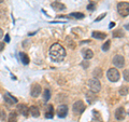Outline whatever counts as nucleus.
<instances>
[{
    "instance_id": "f257e3e1",
    "label": "nucleus",
    "mask_w": 129,
    "mask_h": 122,
    "mask_svg": "<svg viewBox=\"0 0 129 122\" xmlns=\"http://www.w3.org/2000/svg\"><path fill=\"white\" fill-rule=\"evenodd\" d=\"M50 56L51 58L55 60V62H61V60L66 57V51L64 48L59 43L52 44L50 48Z\"/></svg>"
},
{
    "instance_id": "f03ea898",
    "label": "nucleus",
    "mask_w": 129,
    "mask_h": 122,
    "mask_svg": "<svg viewBox=\"0 0 129 122\" xmlns=\"http://www.w3.org/2000/svg\"><path fill=\"white\" fill-rule=\"evenodd\" d=\"M117 12L120 16H128L129 15V2H119L117 5Z\"/></svg>"
},
{
    "instance_id": "7ed1b4c3",
    "label": "nucleus",
    "mask_w": 129,
    "mask_h": 122,
    "mask_svg": "<svg viewBox=\"0 0 129 122\" xmlns=\"http://www.w3.org/2000/svg\"><path fill=\"white\" fill-rule=\"evenodd\" d=\"M88 87H89V90L94 93H98L100 90H101V83L98 79H90L88 81Z\"/></svg>"
},
{
    "instance_id": "20e7f679",
    "label": "nucleus",
    "mask_w": 129,
    "mask_h": 122,
    "mask_svg": "<svg viewBox=\"0 0 129 122\" xmlns=\"http://www.w3.org/2000/svg\"><path fill=\"white\" fill-rule=\"evenodd\" d=\"M108 79L111 81V82H117L119 79V72L116 68H110L108 70Z\"/></svg>"
},
{
    "instance_id": "39448f33",
    "label": "nucleus",
    "mask_w": 129,
    "mask_h": 122,
    "mask_svg": "<svg viewBox=\"0 0 129 122\" xmlns=\"http://www.w3.org/2000/svg\"><path fill=\"white\" fill-rule=\"evenodd\" d=\"M85 108H86V106L84 105L82 100H76L73 104V106H72V110H73V112L76 113V115H81V113L85 110Z\"/></svg>"
},
{
    "instance_id": "423d86ee",
    "label": "nucleus",
    "mask_w": 129,
    "mask_h": 122,
    "mask_svg": "<svg viewBox=\"0 0 129 122\" xmlns=\"http://www.w3.org/2000/svg\"><path fill=\"white\" fill-rule=\"evenodd\" d=\"M124 64H125V58L122 55H115L114 57H113V65H114L116 68L124 67Z\"/></svg>"
},
{
    "instance_id": "0eeeda50",
    "label": "nucleus",
    "mask_w": 129,
    "mask_h": 122,
    "mask_svg": "<svg viewBox=\"0 0 129 122\" xmlns=\"http://www.w3.org/2000/svg\"><path fill=\"white\" fill-rule=\"evenodd\" d=\"M68 115V106L66 104H61L57 107V116L59 118H64Z\"/></svg>"
},
{
    "instance_id": "6e6552de",
    "label": "nucleus",
    "mask_w": 129,
    "mask_h": 122,
    "mask_svg": "<svg viewBox=\"0 0 129 122\" xmlns=\"http://www.w3.org/2000/svg\"><path fill=\"white\" fill-rule=\"evenodd\" d=\"M42 89H41V85L39 83H34L31 87V90H30V94L32 97H38L40 95V93H41Z\"/></svg>"
},
{
    "instance_id": "1a4fd4ad",
    "label": "nucleus",
    "mask_w": 129,
    "mask_h": 122,
    "mask_svg": "<svg viewBox=\"0 0 129 122\" xmlns=\"http://www.w3.org/2000/svg\"><path fill=\"white\" fill-rule=\"evenodd\" d=\"M17 111L21 113V115H23L24 117H28V115H29V107H28L27 105H25V104L18 105L17 106Z\"/></svg>"
},
{
    "instance_id": "9d476101",
    "label": "nucleus",
    "mask_w": 129,
    "mask_h": 122,
    "mask_svg": "<svg viewBox=\"0 0 129 122\" xmlns=\"http://www.w3.org/2000/svg\"><path fill=\"white\" fill-rule=\"evenodd\" d=\"M3 99H5L6 103L9 104V105H13V104L17 103V99H16L14 96H12L10 93H6V94L3 95Z\"/></svg>"
},
{
    "instance_id": "9b49d317",
    "label": "nucleus",
    "mask_w": 129,
    "mask_h": 122,
    "mask_svg": "<svg viewBox=\"0 0 129 122\" xmlns=\"http://www.w3.org/2000/svg\"><path fill=\"white\" fill-rule=\"evenodd\" d=\"M125 115H126V112H125V109L123 107H119L115 110V118L117 120H124Z\"/></svg>"
},
{
    "instance_id": "f8f14e48",
    "label": "nucleus",
    "mask_w": 129,
    "mask_h": 122,
    "mask_svg": "<svg viewBox=\"0 0 129 122\" xmlns=\"http://www.w3.org/2000/svg\"><path fill=\"white\" fill-rule=\"evenodd\" d=\"M82 56L85 60L90 59L92 56H94V52H92L90 49H84V50L82 51Z\"/></svg>"
},
{
    "instance_id": "ddd939ff",
    "label": "nucleus",
    "mask_w": 129,
    "mask_h": 122,
    "mask_svg": "<svg viewBox=\"0 0 129 122\" xmlns=\"http://www.w3.org/2000/svg\"><path fill=\"white\" fill-rule=\"evenodd\" d=\"M51 7L56 11H64L66 10V6H64L63 3H61V2H58V1L53 2L51 5Z\"/></svg>"
},
{
    "instance_id": "4468645a",
    "label": "nucleus",
    "mask_w": 129,
    "mask_h": 122,
    "mask_svg": "<svg viewBox=\"0 0 129 122\" xmlns=\"http://www.w3.org/2000/svg\"><path fill=\"white\" fill-rule=\"evenodd\" d=\"M91 36L94 38L96 39H100V40H102V39H106L107 38V34H104V32H101V31H92V34Z\"/></svg>"
},
{
    "instance_id": "2eb2a0df",
    "label": "nucleus",
    "mask_w": 129,
    "mask_h": 122,
    "mask_svg": "<svg viewBox=\"0 0 129 122\" xmlns=\"http://www.w3.org/2000/svg\"><path fill=\"white\" fill-rule=\"evenodd\" d=\"M29 112L31 113V116L35 117V118H38L40 116V110H39V108L37 106H31L29 108Z\"/></svg>"
},
{
    "instance_id": "dca6fc26",
    "label": "nucleus",
    "mask_w": 129,
    "mask_h": 122,
    "mask_svg": "<svg viewBox=\"0 0 129 122\" xmlns=\"http://www.w3.org/2000/svg\"><path fill=\"white\" fill-rule=\"evenodd\" d=\"M69 17H73V18H76V19H82L85 17V15H84L83 13H80V12H73V13H70Z\"/></svg>"
},
{
    "instance_id": "f3484780",
    "label": "nucleus",
    "mask_w": 129,
    "mask_h": 122,
    "mask_svg": "<svg viewBox=\"0 0 129 122\" xmlns=\"http://www.w3.org/2000/svg\"><path fill=\"white\" fill-rule=\"evenodd\" d=\"M19 56H21V60L24 65H28L29 64V57H28V55L26 53H24V52H21L19 53Z\"/></svg>"
},
{
    "instance_id": "a211bd4d",
    "label": "nucleus",
    "mask_w": 129,
    "mask_h": 122,
    "mask_svg": "<svg viewBox=\"0 0 129 122\" xmlns=\"http://www.w3.org/2000/svg\"><path fill=\"white\" fill-rule=\"evenodd\" d=\"M9 122H17V113L15 111H11L9 113V118H8Z\"/></svg>"
},
{
    "instance_id": "6ab92c4d",
    "label": "nucleus",
    "mask_w": 129,
    "mask_h": 122,
    "mask_svg": "<svg viewBox=\"0 0 129 122\" xmlns=\"http://www.w3.org/2000/svg\"><path fill=\"white\" fill-rule=\"evenodd\" d=\"M86 98H87V101L88 103H92L95 99H96V96H95V93L94 92H87L86 93Z\"/></svg>"
},
{
    "instance_id": "aec40b11",
    "label": "nucleus",
    "mask_w": 129,
    "mask_h": 122,
    "mask_svg": "<svg viewBox=\"0 0 129 122\" xmlns=\"http://www.w3.org/2000/svg\"><path fill=\"white\" fill-rule=\"evenodd\" d=\"M92 75H94V77L96 79H98V78H101V76H102V70L100 68H96L94 71H92Z\"/></svg>"
},
{
    "instance_id": "412c9836",
    "label": "nucleus",
    "mask_w": 129,
    "mask_h": 122,
    "mask_svg": "<svg viewBox=\"0 0 129 122\" xmlns=\"http://www.w3.org/2000/svg\"><path fill=\"white\" fill-rule=\"evenodd\" d=\"M50 98H51V91L48 90V89H45V90L43 91V99L47 101Z\"/></svg>"
},
{
    "instance_id": "4be33fe9",
    "label": "nucleus",
    "mask_w": 129,
    "mask_h": 122,
    "mask_svg": "<svg viewBox=\"0 0 129 122\" xmlns=\"http://www.w3.org/2000/svg\"><path fill=\"white\" fill-rule=\"evenodd\" d=\"M67 43L70 49H75V42L71 39V37H67Z\"/></svg>"
},
{
    "instance_id": "5701e85b",
    "label": "nucleus",
    "mask_w": 129,
    "mask_h": 122,
    "mask_svg": "<svg viewBox=\"0 0 129 122\" xmlns=\"http://www.w3.org/2000/svg\"><path fill=\"white\" fill-rule=\"evenodd\" d=\"M124 36V31L122 30V29H117V30H114L113 31V37H118V38H120V37H123Z\"/></svg>"
},
{
    "instance_id": "b1692460",
    "label": "nucleus",
    "mask_w": 129,
    "mask_h": 122,
    "mask_svg": "<svg viewBox=\"0 0 129 122\" xmlns=\"http://www.w3.org/2000/svg\"><path fill=\"white\" fill-rule=\"evenodd\" d=\"M119 94L122 96H126L128 94V87H122L119 89Z\"/></svg>"
},
{
    "instance_id": "393cba45",
    "label": "nucleus",
    "mask_w": 129,
    "mask_h": 122,
    "mask_svg": "<svg viewBox=\"0 0 129 122\" xmlns=\"http://www.w3.org/2000/svg\"><path fill=\"white\" fill-rule=\"evenodd\" d=\"M110 44H111V42H110V40H108L107 42H104L103 44H102V50L104 51V52H107L109 49H110Z\"/></svg>"
},
{
    "instance_id": "a878e982",
    "label": "nucleus",
    "mask_w": 129,
    "mask_h": 122,
    "mask_svg": "<svg viewBox=\"0 0 129 122\" xmlns=\"http://www.w3.org/2000/svg\"><path fill=\"white\" fill-rule=\"evenodd\" d=\"M87 10L88 11H95L96 10V3L95 2H90L89 5L87 6Z\"/></svg>"
},
{
    "instance_id": "bb28decb",
    "label": "nucleus",
    "mask_w": 129,
    "mask_h": 122,
    "mask_svg": "<svg viewBox=\"0 0 129 122\" xmlns=\"http://www.w3.org/2000/svg\"><path fill=\"white\" fill-rule=\"evenodd\" d=\"M123 76H124V79L129 82V69H125L123 72Z\"/></svg>"
},
{
    "instance_id": "cd10ccee",
    "label": "nucleus",
    "mask_w": 129,
    "mask_h": 122,
    "mask_svg": "<svg viewBox=\"0 0 129 122\" xmlns=\"http://www.w3.org/2000/svg\"><path fill=\"white\" fill-rule=\"evenodd\" d=\"M106 15H107L106 13H102L101 15H99L98 17H97V18L95 19V22H99V21H101V19H102V18H103V17H104V16H106Z\"/></svg>"
},
{
    "instance_id": "c85d7f7f",
    "label": "nucleus",
    "mask_w": 129,
    "mask_h": 122,
    "mask_svg": "<svg viewBox=\"0 0 129 122\" xmlns=\"http://www.w3.org/2000/svg\"><path fill=\"white\" fill-rule=\"evenodd\" d=\"M45 117L46 118H48V119H52V118L54 117V112H46V115H45Z\"/></svg>"
},
{
    "instance_id": "c756f323",
    "label": "nucleus",
    "mask_w": 129,
    "mask_h": 122,
    "mask_svg": "<svg viewBox=\"0 0 129 122\" xmlns=\"http://www.w3.org/2000/svg\"><path fill=\"white\" fill-rule=\"evenodd\" d=\"M88 65H89V64H88V62H86V60H84V62L82 63V66H83L84 68H87Z\"/></svg>"
},
{
    "instance_id": "7c9ffc66",
    "label": "nucleus",
    "mask_w": 129,
    "mask_h": 122,
    "mask_svg": "<svg viewBox=\"0 0 129 122\" xmlns=\"http://www.w3.org/2000/svg\"><path fill=\"white\" fill-rule=\"evenodd\" d=\"M5 49V42H0V51H2Z\"/></svg>"
},
{
    "instance_id": "2f4dec72",
    "label": "nucleus",
    "mask_w": 129,
    "mask_h": 122,
    "mask_svg": "<svg viewBox=\"0 0 129 122\" xmlns=\"http://www.w3.org/2000/svg\"><path fill=\"white\" fill-rule=\"evenodd\" d=\"M114 26H115V23H114V22H111L110 25H109V27H110V28H113Z\"/></svg>"
},
{
    "instance_id": "473e14b6",
    "label": "nucleus",
    "mask_w": 129,
    "mask_h": 122,
    "mask_svg": "<svg viewBox=\"0 0 129 122\" xmlns=\"http://www.w3.org/2000/svg\"><path fill=\"white\" fill-rule=\"evenodd\" d=\"M6 42H9L10 41V37H9V35H6Z\"/></svg>"
},
{
    "instance_id": "72a5a7b5",
    "label": "nucleus",
    "mask_w": 129,
    "mask_h": 122,
    "mask_svg": "<svg viewBox=\"0 0 129 122\" xmlns=\"http://www.w3.org/2000/svg\"><path fill=\"white\" fill-rule=\"evenodd\" d=\"M28 43H29V42H28L27 40H25V41H24V48H27L28 47Z\"/></svg>"
},
{
    "instance_id": "f704fd0d",
    "label": "nucleus",
    "mask_w": 129,
    "mask_h": 122,
    "mask_svg": "<svg viewBox=\"0 0 129 122\" xmlns=\"http://www.w3.org/2000/svg\"><path fill=\"white\" fill-rule=\"evenodd\" d=\"M90 41H89V40H85V41H81L80 42V44H84V43H89Z\"/></svg>"
},
{
    "instance_id": "c9c22d12",
    "label": "nucleus",
    "mask_w": 129,
    "mask_h": 122,
    "mask_svg": "<svg viewBox=\"0 0 129 122\" xmlns=\"http://www.w3.org/2000/svg\"><path fill=\"white\" fill-rule=\"evenodd\" d=\"M2 37H3V30L0 28V39H1Z\"/></svg>"
},
{
    "instance_id": "e433bc0d",
    "label": "nucleus",
    "mask_w": 129,
    "mask_h": 122,
    "mask_svg": "<svg viewBox=\"0 0 129 122\" xmlns=\"http://www.w3.org/2000/svg\"><path fill=\"white\" fill-rule=\"evenodd\" d=\"M125 28H126L127 30H129V24H126V25H125Z\"/></svg>"
},
{
    "instance_id": "4c0bfd02",
    "label": "nucleus",
    "mask_w": 129,
    "mask_h": 122,
    "mask_svg": "<svg viewBox=\"0 0 129 122\" xmlns=\"http://www.w3.org/2000/svg\"><path fill=\"white\" fill-rule=\"evenodd\" d=\"M3 1H5V0H0V3H2Z\"/></svg>"
},
{
    "instance_id": "58836bf2",
    "label": "nucleus",
    "mask_w": 129,
    "mask_h": 122,
    "mask_svg": "<svg viewBox=\"0 0 129 122\" xmlns=\"http://www.w3.org/2000/svg\"><path fill=\"white\" fill-rule=\"evenodd\" d=\"M0 115H1V110H0Z\"/></svg>"
}]
</instances>
